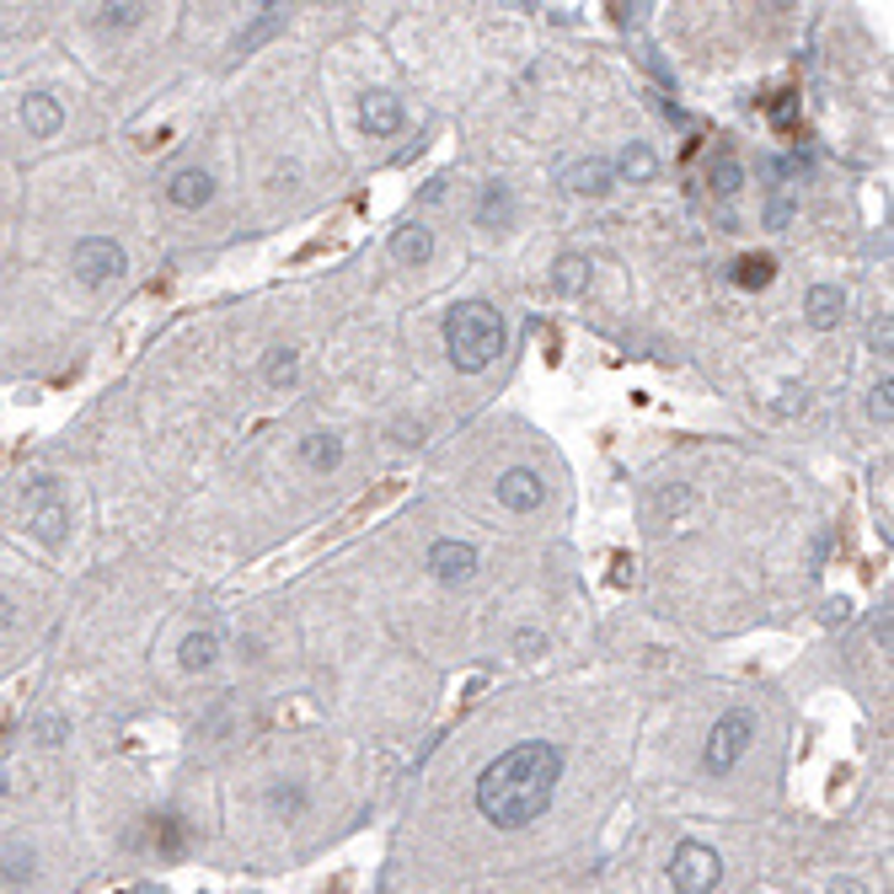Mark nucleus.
<instances>
[{"label": "nucleus", "instance_id": "10", "mask_svg": "<svg viewBox=\"0 0 894 894\" xmlns=\"http://www.w3.org/2000/svg\"><path fill=\"white\" fill-rule=\"evenodd\" d=\"M402 119H407V113H402V102H396L391 91H370V97L359 102V124H365V134H370V139L396 134V128H402Z\"/></svg>", "mask_w": 894, "mask_h": 894}, {"label": "nucleus", "instance_id": "14", "mask_svg": "<svg viewBox=\"0 0 894 894\" xmlns=\"http://www.w3.org/2000/svg\"><path fill=\"white\" fill-rule=\"evenodd\" d=\"M563 183H568V193H584V198H600V193H611V183H616V172H611L605 161H574V167H563Z\"/></svg>", "mask_w": 894, "mask_h": 894}, {"label": "nucleus", "instance_id": "3", "mask_svg": "<svg viewBox=\"0 0 894 894\" xmlns=\"http://www.w3.org/2000/svg\"><path fill=\"white\" fill-rule=\"evenodd\" d=\"M750 739H756V712H745V707L723 712V718L712 723V734H707V750H702L707 776H728V771L739 767V756L750 750Z\"/></svg>", "mask_w": 894, "mask_h": 894}, {"label": "nucleus", "instance_id": "16", "mask_svg": "<svg viewBox=\"0 0 894 894\" xmlns=\"http://www.w3.org/2000/svg\"><path fill=\"white\" fill-rule=\"evenodd\" d=\"M301 461H306L311 472H332V466L343 461V440H338V434H306V440H301Z\"/></svg>", "mask_w": 894, "mask_h": 894}, {"label": "nucleus", "instance_id": "30", "mask_svg": "<svg viewBox=\"0 0 894 894\" xmlns=\"http://www.w3.org/2000/svg\"><path fill=\"white\" fill-rule=\"evenodd\" d=\"M873 638H879V642H884V648H890V605H884V616L873 622Z\"/></svg>", "mask_w": 894, "mask_h": 894}, {"label": "nucleus", "instance_id": "18", "mask_svg": "<svg viewBox=\"0 0 894 894\" xmlns=\"http://www.w3.org/2000/svg\"><path fill=\"white\" fill-rule=\"evenodd\" d=\"M552 284H558L563 295H584V290H589V257L563 253L558 257V268H552Z\"/></svg>", "mask_w": 894, "mask_h": 894}, {"label": "nucleus", "instance_id": "21", "mask_svg": "<svg viewBox=\"0 0 894 894\" xmlns=\"http://www.w3.org/2000/svg\"><path fill=\"white\" fill-rule=\"evenodd\" d=\"M514 215V198L504 183H488V193H482V209H477V225H488V231H499L504 220Z\"/></svg>", "mask_w": 894, "mask_h": 894}, {"label": "nucleus", "instance_id": "4", "mask_svg": "<svg viewBox=\"0 0 894 894\" xmlns=\"http://www.w3.org/2000/svg\"><path fill=\"white\" fill-rule=\"evenodd\" d=\"M723 879V857L702 846V841H681L675 857H670V884L675 894H712Z\"/></svg>", "mask_w": 894, "mask_h": 894}, {"label": "nucleus", "instance_id": "6", "mask_svg": "<svg viewBox=\"0 0 894 894\" xmlns=\"http://www.w3.org/2000/svg\"><path fill=\"white\" fill-rule=\"evenodd\" d=\"M64 525H70V510H64L60 488H54V482H38V488L27 493V530H33L44 547H60Z\"/></svg>", "mask_w": 894, "mask_h": 894}, {"label": "nucleus", "instance_id": "22", "mask_svg": "<svg viewBox=\"0 0 894 894\" xmlns=\"http://www.w3.org/2000/svg\"><path fill=\"white\" fill-rule=\"evenodd\" d=\"M739 188H745V167H739L728 150H718V161H712V193H718V198H734Z\"/></svg>", "mask_w": 894, "mask_h": 894}, {"label": "nucleus", "instance_id": "17", "mask_svg": "<svg viewBox=\"0 0 894 894\" xmlns=\"http://www.w3.org/2000/svg\"><path fill=\"white\" fill-rule=\"evenodd\" d=\"M215 659H220V633H215V627L183 638V670H209Z\"/></svg>", "mask_w": 894, "mask_h": 894}, {"label": "nucleus", "instance_id": "20", "mask_svg": "<svg viewBox=\"0 0 894 894\" xmlns=\"http://www.w3.org/2000/svg\"><path fill=\"white\" fill-rule=\"evenodd\" d=\"M262 381L273 385V391H279V385H295L301 381V354H295V348H273V354L262 359Z\"/></svg>", "mask_w": 894, "mask_h": 894}, {"label": "nucleus", "instance_id": "24", "mask_svg": "<svg viewBox=\"0 0 894 894\" xmlns=\"http://www.w3.org/2000/svg\"><path fill=\"white\" fill-rule=\"evenodd\" d=\"M139 16H145V5L119 0V5H102V11H97V27H108V33H113V27H134Z\"/></svg>", "mask_w": 894, "mask_h": 894}, {"label": "nucleus", "instance_id": "29", "mask_svg": "<svg viewBox=\"0 0 894 894\" xmlns=\"http://www.w3.org/2000/svg\"><path fill=\"white\" fill-rule=\"evenodd\" d=\"M11 627H16V605L0 595V633H11Z\"/></svg>", "mask_w": 894, "mask_h": 894}, {"label": "nucleus", "instance_id": "25", "mask_svg": "<svg viewBox=\"0 0 894 894\" xmlns=\"http://www.w3.org/2000/svg\"><path fill=\"white\" fill-rule=\"evenodd\" d=\"M868 413H873L879 424H890V418H894V381H890V376L873 385V402H868Z\"/></svg>", "mask_w": 894, "mask_h": 894}, {"label": "nucleus", "instance_id": "12", "mask_svg": "<svg viewBox=\"0 0 894 894\" xmlns=\"http://www.w3.org/2000/svg\"><path fill=\"white\" fill-rule=\"evenodd\" d=\"M22 124H27L33 139H54V134L64 128V108L49 97V91H33V97L22 102Z\"/></svg>", "mask_w": 894, "mask_h": 894}, {"label": "nucleus", "instance_id": "11", "mask_svg": "<svg viewBox=\"0 0 894 894\" xmlns=\"http://www.w3.org/2000/svg\"><path fill=\"white\" fill-rule=\"evenodd\" d=\"M804 317H809V327H815V332H831V327H841V317H846V290H841V284H815V290H809V301H804Z\"/></svg>", "mask_w": 894, "mask_h": 894}, {"label": "nucleus", "instance_id": "9", "mask_svg": "<svg viewBox=\"0 0 894 894\" xmlns=\"http://www.w3.org/2000/svg\"><path fill=\"white\" fill-rule=\"evenodd\" d=\"M209 198H215V177L204 167H183L167 177V204H177V209H204Z\"/></svg>", "mask_w": 894, "mask_h": 894}, {"label": "nucleus", "instance_id": "1", "mask_svg": "<svg viewBox=\"0 0 894 894\" xmlns=\"http://www.w3.org/2000/svg\"><path fill=\"white\" fill-rule=\"evenodd\" d=\"M563 776V750L552 739H525L477 776V815L499 831H519L552 809Z\"/></svg>", "mask_w": 894, "mask_h": 894}, {"label": "nucleus", "instance_id": "5", "mask_svg": "<svg viewBox=\"0 0 894 894\" xmlns=\"http://www.w3.org/2000/svg\"><path fill=\"white\" fill-rule=\"evenodd\" d=\"M128 268L124 247L113 242V236H81L75 242V253H70V273L86 284V290H102L108 279H119Z\"/></svg>", "mask_w": 894, "mask_h": 894}, {"label": "nucleus", "instance_id": "31", "mask_svg": "<svg viewBox=\"0 0 894 894\" xmlns=\"http://www.w3.org/2000/svg\"><path fill=\"white\" fill-rule=\"evenodd\" d=\"M60 734H64V723L60 718H49V723H44V745H60Z\"/></svg>", "mask_w": 894, "mask_h": 894}, {"label": "nucleus", "instance_id": "13", "mask_svg": "<svg viewBox=\"0 0 894 894\" xmlns=\"http://www.w3.org/2000/svg\"><path fill=\"white\" fill-rule=\"evenodd\" d=\"M391 257L407 262V268H424V262L434 257V231H429V225H402V231L391 236Z\"/></svg>", "mask_w": 894, "mask_h": 894}, {"label": "nucleus", "instance_id": "26", "mask_svg": "<svg viewBox=\"0 0 894 894\" xmlns=\"http://www.w3.org/2000/svg\"><path fill=\"white\" fill-rule=\"evenodd\" d=\"M868 343H873L879 354H890V343H894V321H890V311H884V317L868 327Z\"/></svg>", "mask_w": 894, "mask_h": 894}, {"label": "nucleus", "instance_id": "15", "mask_svg": "<svg viewBox=\"0 0 894 894\" xmlns=\"http://www.w3.org/2000/svg\"><path fill=\"white\" fill-rule=\"evenodd\" d=\"M739 290H767L771 279H776V257L771 253H745L734 262V273H728Z\"/></svg>", "mask_w": 894, "mask_h": 894}, {"label": "nucleus", "instance_id": "19", "mask_svg": "<svg viewBox=\"0 0 894 894\" xmlns=\"http://www.w3.org/2000/svg\"><path fill=\"white\" fill-rule=\"evenodd\" d=\"M611 172H622L627 183H653V172H659V156H653L648 145H627V150H622V161H616Z\"/></svg>", "mask_w": 894, "mask_h": 894}, {"label": "nucleus", "instance_id": "33", "mask_svg": "<svg viewBox=\"0 0 894 894\" xmlns=\"http://www.w3.org/2000/svg\"><path fill=\"white\" fill-rule=\"evenodd\" d=\"M514 648H519V653H530V648H541V638H536V633H519V638H514Z\"/></svg>", "mask_w": 894, "mask_h": 894}, {"label": "nucleus", "instance_id": "8", "mask_svg": "<svg viewBox=\"0 0 894 894\" xmlns=\"http://www.w3.org/2000/svg\"><path fill=\"white\" fill-rule=\"evenodd\" d=\"M541 499H547V482L530 472V466H510L504 477H499V504L514 514H530L541 510Z\"/></svg>", "mask_w": 894, "mask_h": 894}, {"label": "nucleus", "instance_id": "2", "mask_svg": "<svg viewBox=\"0 0 894 894\" xmlns=\"http://www.w3.org/2000/svg\"><path fill=\"white\" fill-rule=\"evenodd\" d=\"M504 343H510L504 317L488 301H461L445 311V354L461 376H482L504 354Z\"/></svg>", "mask_w": 894, "mask_h": 894}, {"label": "nucleus", "instance_id": "27", "mask_svg": "<svg viewBox=\"0 0 894 894\" xmlns=\"http://www.w3.org/2000/svg\"><path fill=\"white\" fill-rule=\"evenodd\" d=\"M27 873H33V857H11V868H5V879H16V884H22Z\"/></svg>", "mask_w": 894, "mask_h": 894}, {"label": "nucleus", "instance_id": "32", "mask_svg": "<svg viewBox=\"0 0 894 894\" xmlns=\"http://www.w3.org/2000/svg\"><path fill=\"white\" fill-rule=\"evenodd\" d=\"M831 894H862V884H857V879H835Z\"/></svg>", "mask_w": 894, "mask_h": 894}, {"label": "nucleus", "instance_id": "7", "mask_svg": "<svg viewBox=\"0 0 894 894\" xmlns=\"http://www.w3.org/2000/svg\"><path fill=\"white\" fill-rule=\"evenodd\" d=\"M429 568H434V578L440 584H466V578L477 574V547L472 541H434L429 547Z\"/></svg>", "mask_w": 894, "mask_h": 894}, {"label": "nucleus", "instance_id": "28", "mask_svg": "<svg viewBox=\"0 0 894 894\" xmlns=\"http://www.w3.org/2000/svg\"><path fill=\"white\" fill-rule=\"evenodd\" d=\"M825 622H831V627L835 622H852V605H846V600H831V605H825Z\"/></svg>", "mask_w": 894, "mask_h": 894}, {"label": "nucleus", "instance_id": "23", "mask_svg": "<svg viewBox=\"0 0 894 894\" xmlns=\"http://www.w3.org/2000/svg\"><path fill=\"white\" fill-rule=\"evenodd\" d=\"M279 27H284V11H279V5H262V11H257V22L242 33V44H236V49H242V54H253L257 44H262V38H273Z\"/></svg>", "mask_w": 894, "mask_h": 894}]
</instances>
